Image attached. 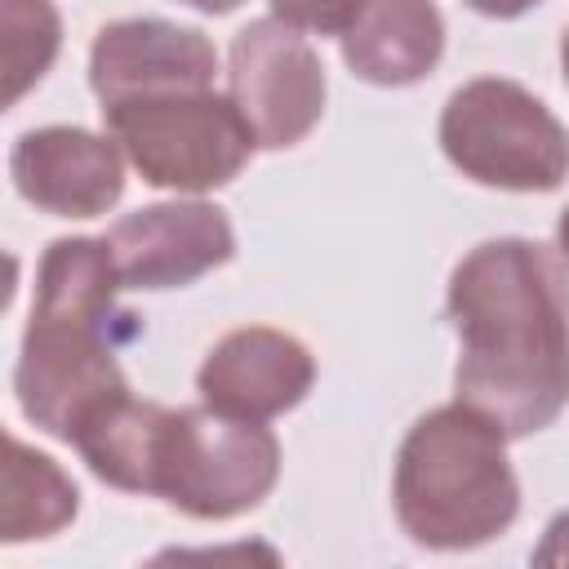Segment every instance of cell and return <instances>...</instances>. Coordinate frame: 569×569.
Wrapping results in <instances>:
<instances>
[{
    "label": "cell",
    "mask_w": 569,
    "mask_h": 569,
    "mask_svg": "<svg viewBox=\"0 0 569 569\" xmlns=\"http://www.w3.org/2000/svg\"><path fill=\"white\" fill-rule=\"evenodd\" d=\"M458 333L453 396L489 413L511 440L547 431L569 405V276L525 236L480 240L445 289Z\"/></svg>",
    "instance_id": "cell-1"
},
{
    "label": "cell",
    "mask_w": 569,
    "mask_h": 569,
    "mask_svg": "<svg viewBox=\"0 0 569 569\" xmlns=\"http://www.w3.org/2000/svg\"><path fill=\"white\" fill-rule=\"evenodd\" d=\"M124 289H182L236 258V231L213 200H160L107 231Z\"/></svg>",
    "instance_id": "cell-8"
},
{
    "label": "cell",
    "mask_w": 569,
    "mask_h": 569,
    "mask_svg": "<svg viewBox=\"0 0 569 569\" xmlns=\"http://www.w3.org/2000/svg\"><path fill=\"white\" fill-rule=\"evenodd\" d=\"M9 178L27 204L53 218H102L124 196V151L80 124L27 129L9 151Z\"/></svg>",
    "instance_id": "cell-9"
},
{
    "label": "cell",
    "mask_w": 569,
    "mask_h": 569,
    "mask_svg": "<svg viewBox=\"0 0 569 569\" xmlns=\"http://www.w3.org/2000/svg\"><path fill=\"white\" fill-rule=\"evenodd\" d=\"M462 4H471V9H476V13H485V18L507 22V18H520V13L538 9L542 0H462Z\"/></svg>",
    "instance_id": "cell-19"
},
{
    "label": "cell",
    "mask_w": 569,
    "mask_h": 569,
    "mask_svg": "<svg viewBox=\"0 0 569 569\" xmlns=\"http://www.w3.org/2000/svg\"><path fill=\"white\" fill-rule=\"evenodd\" d=\"M311 382L316 356L307 351V342L271 325H244L222 333L196 369V391L204 405L258 422L298 409Z\"/></svg>",
    "instance_id": "cell-11"
},
{
    "label": "cell",
    "mask_w": 569,
    "mask_h": 569,
    "mask_svg": "<svg viewBox=\"0 0 569 569\" xmlns=\"http://www.w3.org/2000/svg\"><path fill=\"white\" fill-rule=\"evenodd\" d=\"M507 440L489 413L462 400L427 409L405 431L391 507L409 542L427 551H476L516 525L520 480Z\"/></svg>",
    "instance_id": "cell-2"
},
{
    "label": "cell",
    "mask_w": 569,
    "mask_h": 569,
    "mask_svg": "<svg viewBox=\"0 0 569 569\" xmlns=\"http://www.w3.org/2000/svg\"><path fill=\"white\" fill-rule=\"evenodd\" d=\"M218 49L200 27H178L164 18H116L93 31L89 44V89L98 102L213 89Z\"/></svg>",
    "instance_id": "cell-10"
},
{
    "label": "cell",
    "mask_w": 569,
    "mask_h": 569,
    "mask_svg": "<svg viewBox=\"0 0 569 569\" xmlns=\"http://www.w3.org/2000/svg\"><path fill=\"white\" fill-rule=\"evenodd\" d=\"M129 338L107 325L31 311L13 365V396L31 427L71 445L111 400L129 391L116 342Z\"/></svg>",
    "instance_id": "cell-6"
},
{
    "label": "cell",
    "mask_w": 569,
    "mask_h": 569,
    "mask_svg": "<svg viewBox=\"0 0 569 569\" xmlns=\"http://www.w3.org/2000/svg\"><path fill=\"white\" fill-rule=\"evenodd\" d=\"M533 565L569 569V511H556L542 529V542L533 547Z\"/></svg>",
    "instance_id": "cell-18"
},
{
    "label": "cell",
    "mask_w": 569,
    "mask_h": 569,
    "mask_svg": "<svg viewBox=\"0 0 569 569\" xmlns=\"http://www.w3.org/2000/svg\"><path fill=\"white\" fill-rule=\"evenodd\" d=\"M556 249H560V262L569 267V209H565L560 222H556Z\"/></svg>",
    "instance_id": "cell-21"
},
{
    "label": "cell",
    "mask_w": 569,
    "mask_h": 569,
    "mask_svg": "<svg viewBox=\"0 0 569 569\" xmlns=\"http://www.w3.org/2000/svg\"><path fill=\"white\" fill-rule=\"evenodd\" d=\"M178 4H191V9H200V13H209V18H222V13L240 9L244 0H178Z\"/></svg>",
    "instance_id": "cell-20"
},
{
    "label": "cell",
    "mask_w": 569,
    "mask_h": 569,
    "mask_svg": "<svg viewBox=\"0 0 569 569\" xmlns=\"http://www.w3.org/2000/svg\"><path fill=\"white\" fill-rule=\"evenodd\" d=\"M102 124L147 187L204 196L236 182L258 151L231 93L182 89L102 107Z\"/></svg>",
    "instance_id": "cell-4"
},
{
    "label": "cell",
    "mask_w": 569,
    "mask_h": 569,
    "mask_svg": "<svg viewBox=\"0 0 569 569\" xmlns=\"http://www.w3.org/2000/svg\"><path fill=\"white\" fill-rule=\"evenodd\" d=\"M280 480V440L258 418H236L213 405L164 409L151 498H164L191 520H236L271 498Z\"/></svg>",
    "instance_id": "cell-3"
},
{
    "label": "cell",
    "mask_w": 569,
    "mask_h": 569,
    "mask_svg": "<svg viewBox=\"0 0 569 569\" xmlns=\"http://www.w3.org/2000/svg\"><path fill=\"white\" fill-rule=\"evenodd\" d=\"M351 76L378 89H409L445 58V18L436 0H365L338 36Z\"/></svg>",
    "instance_id": "cell-12"
},
{
    "label": "cell",
    "mask_w": 569,
    "mask_h": 569,
    "mask_svg": "<svg viewBox=\"0 0 569 569\" xmlns=\"http://www.w3.org/2000/svg\"><path fill=\"white\" fill-rule=\"evenodd\" d=\"M560 71H565V84H569V27L560 36Z\"/></svg>",
    "instance_id": "cell-22"
},
{
    "label": "cell",
    "mask_w": 569,
    "mask_h": 569,
    "mask_svg": "<svg viewBox=\"0 0 569 569\" xmlns=\"http://www.w3.org/2000/svg\"><path fill=\"white\" fill-rule=\"evenodd\" d=\"M227 93L262 151L298 147L325 116L329 80L307 36L280 18H253L231 36Z\"/></svg>",
    "instance_id": "cell-7"
},
{
    "label": "cell",
    "mask_w": 569,
    "mask_h": 569,
    "mask_svg": "<svg viewBox=\"0 0 569 569\" xmlns=\"http://www.w3.org/2000/svg\"><path fill=\"white\" fill-rule=\"evenodd\" d=\"M80 511L76 480L40 449L4 436V516H0V542H36L62 533Z\"/></svg>",
    "instance_id": "cell-14"
},
{
    "label": "cell",
    "mask_w": 569,
    "mask_h": 569,
    "mask_svg": "<svg viewBox=\"0 0 569 569\" xmlns=\"http://www.w3.org/2000/svg\"><path fill=\"white\" fill-rule=\"evenodd\" d=\"M271 18L298 27V31H320V36H342L351 18L360 13L365 0H267Z\"/></svg>",
    "instance_id": "cell-17"
},
{
    "label": "cell",
    "mask_w": 569,
    "mask_h": 569,
    "mask_svg": "<svg viewBox=\"0 0 569 569\" xmlns=\"http://www.w3.org/2000/svg\"><path fill=\"white\" fill-rule=\"evenodd\" d=\"M169 405L156 400H138L133 391H124L120 400H111L76 440L71 449L89 462V471L124 493H147L151 489V458H156V436L164 422Z\"/></svg>",
    "instance_id": "cell-15"
},
{
    "label": "cell",
    "mask_w": 569,
    "mask_h": 569,
    "mask_svg": "<svg viewBox=\"0 0 569 569\" xmlns=\"http://www.w3.org/2000/svg\"><path fill=\"white\" fill-rule=\"evenodd\" d=\"M4 27V107L44 80L62 49V18L53 0H0Z\"/></svg>",
    "instance_id": "cell-16"
},
{
    "label": "cell",
    "mask_w": 569,
    "mask_h": 569,
    "mask_svg": "<svg viewBox=\"0 0 569 569\" xmlns=\"http://www.w3.org/2000/svg\"><path fill=\"white\" fill-rule=\"evenodd\" d=\"M445 160L493 191H556L569 178V129L556 111L507 76L458 84L436 124Z\"/></svg>",
    "instance_id": "cell-5"
},
{
    "label": "cell",
    "mask_w": 569,
    "mask_h": 569,
    "mask_svg": "<svg viewBox=\"0 0 569 569\" xmlns=\"http://www.w3.org/2000/svg\"><path fill=\"white\" fill-rule=\"evenodd\" d=\"M120 267L111 258L107 236H58L40 267H36V302L31 311L40 316H67V320H89L107 325L120 333H133L138 316L116 307L120 293Z\"/></svg>",
    "instance_id": "cell-13"
}]
</instances>
